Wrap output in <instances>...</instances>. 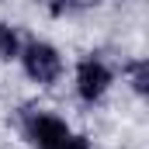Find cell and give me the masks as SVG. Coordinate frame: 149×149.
Returning a JSON list of instances; mask_svg holds the SVG:
<instances>
[{"mask_svg":"<svg viewBox=\"0 0 149 149\" xmlns=\"http://www.w3.org/2000/svg\"><path fill=\"white\" fill-rule=\"evenodd\" d=\"M17 63H21V73L28 76L35 87H56V83L63 80V73H66L63 52H59L52 42H45V38H28V42H21Z\"/></svg>","mask_w":149,"mask_h":149,"instance_id":"6da1fadb","label":"cell"},{"mask_svg":"<svg viewBox=\"0 0 149 149\" xmlns=\"http://www.w3.org/2000/svg\"><path fill=\"white\" fill-rule=\"evenodd\" d=\"M63 149H94V142H90V135H83V132H73L70 135V142Z\"/></svg>","mask_w":149,"mask_h":149,"instance_id":"52a82bcc","label":"cell"},{"mask_svg":"<svg viewBox=\"0 0 149 149\" xmlns=\"http://www.w3.org/2000/svg\"><path fill=\"white\" fill-rule=\"evenodd\" d=\"M111 87H114V70H111V63H108L101 52H87V56L76 63L73 90H76V101H80V104H87V108L101 104V101L111 94Z\"/></svg>","mask_w":149,"mask_h":149,"instance_id":"3957f363","label":"cell"},{"mask_svg":"<svg viewBox=\"0 0 149 149\" xmlns=\"http://www.w3.org/2000/svg\"><path fill=\"white\" fill-rule=\"evenodd\" d=\"M90 3H97V0H42V7H45L52 17H70L76 10L90 7Z\"/></svg>","mask_w":149,"mask_h":149,"instance_id":"8992f818","label":"cell"},{"mask_svg":"<svg viewBox=\"0 0 149 149\" xmlns=\"http://www.w3.org/2000/svg\"><path fill=\"white\" fill-rule=\"evenodd\" d=\"M17 49H21V35H17V28H14L10 21L0 17V63L17 59Z\"/></svg>","mask_w":149,"mask_h":149,"instance_id":"5b68a950","label":"cell"},{"mask_svg":"<svg viewBox=\"0 0 149 149\" xmlns=\"http://www.w3.org/2000/svg\"><path fill=\"white\" fill-rule=\"evenodd\" d=\"M17 125H21V135L31 149H63L73 135L70 121L49 108H24L17 114Z\"/></svg>","mask_w":149,"mask_h":149,"instance_id":"7a4b0ae2","label":"cell"},{"mask_svg":"<svg viewBox=\"0 0 149 149\" xmlns=\"http://www.w3.org/2000/svg\"><path fill=\"white\" fill-rule=\"evenodd\" d=\"M125 76H128V87L135 90V97H146L149 94V63L146 59H132L125 66Z\"/></svg>","mask_w":149,"mask_h":149,"instance_id":"277c9868","label":"cell"}]
</instances>
